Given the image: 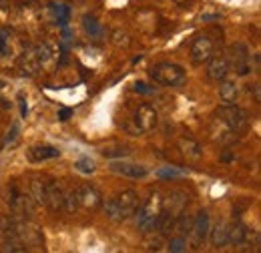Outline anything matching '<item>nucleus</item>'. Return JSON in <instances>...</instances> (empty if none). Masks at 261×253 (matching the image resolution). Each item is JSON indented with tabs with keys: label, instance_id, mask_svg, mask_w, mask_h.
Wrapping results in <instances>:
<instances>
[{
	"label": "nucleus",
	"instance_id": "39",
	"mask_svg": "<svg viewBox=\"0 0 261 253\" xmlns=\"http://www.w3.org/2000/svg\"><path fill=\"white\" fill-rule=\"evenodd\" d=\"M235 159V155L233 153H227V149L223 151V155H221V161H233Z\"/></svg>",
	"mask_w": 261,
	"mask_h": 253
},
{
	"label": "nucleus",
	"instance_id": "37",
	"mask_svg": "<svg viewBox=\"0 0 261 253\" xmlns=\"http://www.w3.org/2000/svg\"><path fill=\"white\" fill-rule=\"evenodd\" d=\"M16 135H18V125H12V131L8 133V139H6V145H8V143H14Z\"/></svg>",
	"mask_w": 261,
	"mask_h": 253
},
{
	"label": "nucleus",
	"instance_id": "8",
	"mask_svg": "<svg viewBox=\"0 0 261 253\" xmlns=\"http://www.w3.org/2000/svg\"><path fill=\"white\" fill-rule=\"evenodd\" d=\"M133 121H135L137 133H149V131H153V129L157 127V123H159L157 109H155L153 105H149V103H143V105L137 107Z\"/></svg>",
	"mask_w": 261,
	"mask_h": 253
},
{
	"label": "nucleus",
	"instance_id": "40",
	"mask_svg": "<svg viewBox=\"0 0 261 253\" xmlns=\"http://www.w3.org/2000/svg\"><path fill=\"white\" fill-rule=\"evenodd\" d=\"M175 4H187V0H173Z\"/></svg>",
	"mask_w": 261,
	"mask_h": 253
},
{
	"label": "nucleus",
	"instance_id": "36",
	"mask_svg": "<svg viewBox=\"0 0 261 253\" xmlns=\"http://www.w3.org/2000/svg\"><path fill=\"white\" fill-rule=\"evenodd\" d=\"M18 103H20V115H22V117H27L29 107H27V100H24V96L22 95H18Z\"/></svg>",
	"mask_w": 261,
	"mask_h": 253
},
{
	"label": "nucleus",
	"instance_id": "11",
	"mask_svg": "<svg viewBox=\"0 0 261 253\" xmlns=\"http://www.w3.org/2000/svg\"><path fill=\"white\" fill-rule=\"evenodd\" d=\"M42 203L53 211V213H59V211H65V191L63 187L57 183V181H48L44 185V199Z\"/></svg>",
	"mask_w": 261,
	"mask_h": 253
},
{
	"label": "nucleus",
	"instance_id": "4",
	"mask_svg": "<svg viewBox=\"0 0 261 253\" xmlns=\"http://www.w3.org/2000/svg\"><path fill=\"white\" fill-rule=\"evenodd\" d=\"M215 117H219L225 125L233 131V133H243L247 127H249V117H247V113L239 107V105H235V103H223L217 111H215Z\"/></svg>",
	"mask_w": 261,
	"mask_h": 253
},
{
	"label": "nucleus",
	"instance_id": "31",
	"mask_svg": "<svg viewBox=\"0 0 261 253\" xmlns=\"http://www.w3.org/2000/svg\"><path fill=\"white\" fill-rule=\"evenodd\" d=\"M113 42L117 44V46H129L130 40H129V34L123 31H115L113 32Z\"/></svg>",
	"mask_w": 261,
	"mask_h": 253
},
{
	"label": "nucleus",
	"instance_id": "34",
	"mask_svg": "<svg viewBox=\"0 0 261 253\" xmlns=\"http://www.w3.org/2000/svg\"><path fill=\"white\" fill-rule=\"evenodd\" d=\"M135 91L141 93V95H149V93H153V89H149V85H145V83H137V85H135Z\"/></svg>",
	"mask_w": 261,
	"mask_h": 253
},
{
	"label": "nucleus",
	"instance_id": "23",
	"mask_svg": "<svg viewBox=\"0 0 261 253\" xmlns=\"http://www.w3.org/2000/svg\"><path fill=\"white\" fill-rule=\"evenodd\" d=\"M44 185H46V183H42V179H40V177H34L33 181L29 183V189H27L31 195H33V199L38 203V205H40V203H42V199H44Z\"/></svg>",
	"mask_w": 261,
	"mask_h": 253
},
{
	"label": "nucleus",
	"instance_id": "26",
	"mask_svg": "<svg viewBox=\"0 0 261 253\" xmlns=\"http://www.w3.org/2000/svg\"><path fill=\"white\" fill-rule=\"evenodd\" d=\"M53 10H55V16H57V22L65 29L68 18H70V6H66V4H55Z\"/></svg>",
	"mask_w": 261,
	"mask_h": 253
},
{
	"label": "nucleus",
	"instance_id": "30",
	"mask_svg": "<svg viewBox=\"0 0 261 253\" xmlns=\"http://www.w3.org/2000/svg\"><path fill=\"white\" fill-rule=\"evenodd\" d=\"M2 251H10V253H24L29 251L22 243H18V241H4V245H2Z\"/></svg>",
	"mask_w": 261,
	"mask_h": 253
},
{
	"label": "nucleus",
	"instance_id": "25",
	"mask_svg": "<svg viewBox=\"0 0 261 253\" xmlns=\"http://www.w3.org/2000/svg\"><path fill=\"white\" fill-rule=\"evenodd\" d=\"M34 53H36V59H38V63L42 64V66L48 63L50 59H53V48H50L46 42L36 44V46H34Z\"/></svg>",
	"mask_w": 261,
	"mask_h": 253
},
{
	"label": "nucleus",
	"instance_id": "9",
	"mask_svg": "<svg viewBox=\"0 0 261 253\" xmlns=\"http://www.w3.org/2000/svg\"><path fill=\"white\" fill-rule=\"evenodd\" d=\"M215 55V42L209 34L197 36L191 44V63L193 64H205L211 57Z\"/></svg>",
	"mask_w": 261,
	"mask_h": 253
},
{
	"label": "nucleus",
	"instance_id": "14",
	"mask_svg": "<svg viewBox=\"0 0 261 253\" xmlns=\"http://www.w3.org/2000/svg\"><path fill=\"white\" fill-rule=\"evenodd\" d=\"M257 235V233H255ZM241 221H235L229 225V243L231 245H251L255 237Z\"/></svg>",
	"mask_w": 261,
	"mask_h": 253
},
{
	"label": "nucleus",
	"instance_id": "1",
	"mask_svg": "<svg viewBox=\"0 0 261 253\" xmlns=\"http://www.w3.org/2000/svg\"><path fill=\"white\" fill-rule=\"evenodd\" d=\"M0 235L4 237V241H18L27 249H38L44 245L42 229L24 217H0Z\"/></svg>",
	"mask_w": 261,
	"mask_h": 253
},
{
	"label": "nucleus",
	"instance_id": "38",
	"mask_svg": "<svg viewBox=\"0 0 261 253\" xmlns=\"http://www.w3.org/2000/svg\"><path fill=\"white\" fill-rule=\"evenodd\" d=\"M253 98H255V103H261V87H259V83H255V85H253Z\"/></svg>",
	"mask_w": 261,
	"mask_h": 253
},
{
	"label": "nucleus",
	"instance_id": "28",
	"mask_svg": "<svg viewBox=\"0 0 261 253\" xmlns=\"http://www.w3.org/2000/svg\"><path fill=\"white\" fill-rule=\"evenodd\" d=\"M10 38L12 34L8 29H0V55H10Z\"/></svg>",
	"mask_w": 261,
	"mask_h": 253
},
{
	"label": "nucleus",
	"instance_id": "2",
	"mask_svg": "<svg viewBox=\"0 0 261 253\" xmlns=\"http://www.w3.org/2000/svg\"><path fill=\"white\" fill-rule=\"evenodd\" d=\"M137 209H139V195H137V191L133 189L121 191L119 195H115L113 199H109L105 203L107 217L115 223L127 221L130 215L137 213Z\"/></svg>",
	"mask_w": 261,
	"mask_h": 253
},
{
	"label": "nucleus",
	"instance_id": "3",
	"mask_svg": "<svg viewBox=\"0 0 261 253\" xmlns=\"http://www.w3.org/2000/svg\"><path fill=\"white\" fill-rule=\"evenodd\" d=\"M163 209H165L163 195L159 191H153L149 195V199L143 203V207L139 209V215H137V227H139V231L153 233L157 229V221H159Z\"/></svg>",
	"mask_w": 261,
	"mask_h": 253
},
{
	"label": "nucleus",
	"instance_id": "24",
	"mask_svg": "<svg viewBox=\"0 0 261 253\" xmlns=\"http://www.w3.org/2000/svg\"><path fill=\"white\" fill-rule=\"evenodd\" d=\"M83 29H85L87 34H91V36H98L100 34V24L97 22V18L91 16V14H85L83 16Z\"/></svg>",
	"mask_w": 261,
	"mask_h": 253
},
{
	"label": "nucleus",
	"instance_id": "19",
	"mask_svg": "<svg viewBox=\"0 0 261 253\" xmlns=\"http://www.w3.org/2000/svg\"><path fill=\"white\" fill-rule=\"evenodd\" d=\"M187 205H189V195L183 193V191H173L169 195V209H163V211L171 213L173 217H177L187 209Z\"/></svg>",
	"mask_w": 261,
	"mask_h": 253
},
{
	"label": "nucleus",
	"instance_id": "29",
	"mask_svg": "<svg viewBox=\"0 0 261 253\" xmlns=\"http://www.w3.org/2000/svg\"><path fill=\"white\" fill-rule=\"evenodd\" d=\"M185 247H187V241H185V237H183V235H179V237H175V239H171V241H169V251L171 253L185 251Z\"/></svg>",
	"mask_w": 261,
	"mask_h": 253
},
{
	"label": "nucleus",
	"instance_id": "13",
	"mask_svg": "<svg viewBox=\"0 0 261 253\" xmlns=\"http://www.w3.org/2000/svg\"><path fill=\"white\" fill-rule=\"evenodd\" d=\"M209 133H211V139H213L215 143H221V145H231V143L237 139V133H233L219 117H215V119L211 121Z\"/></svg>",
	"mask_w": 261,
	"mask_h": 253
},
{
	"label": "nucleus",
	"instance_id": "6",
	"mask_svg": "<svg viewBox=\"0 0 261 253\" xmlns=\"http://www.w3.org/2000/svg\"><path fill=\"white\" fill-rule=\"evenodd\" d=\"M8 203H10L12 215L14 217H24V219L33 217L36 207H38V203L33 199V195L29 191H20L16 185L10 187V199H8Z\"/></svg>",
	"mask_w": 261,
	"mask_h": 253
},
{
	"label": "nucleus",
	"instance_id": "16",
	"mask_svg": "<svg viewBox=\"0 0 261 253\" xmlns=\"http://www.w3.org/2000/svg\"><path fill=\"white\" fill-rule=\"evenodd\" d=\"M209 213L207 211H199L197 213V217L193 219L191 223V235H193V239H195V243H201V241H205L207 239V235H209Z\"/></svg>",
	"mask_w": 261,
	"mask_h": 253
},
{
	"label": "nucleus",
	"instance_id": "32",
	"mask_svg": "<svg viewBox=\"0 0 261 253\" xmlns=\"http://www.w3.org/2000/svg\"><path fill=\"white\" fill-rule=\"evenodd\" d=\"M100 153H102L105 157H109V159H113V157H125V155H129V151H125L123 147H119V149H115V151H113V149H107V147H105V149H102Z\"/></svg>",
	"mask_w": 261,
	"mask_h": 253
},
{
	"label": "nucleus",
	"instance_id": "12",
	"mask_svg": "<svg viewBox=\"0 0 261 253\" xmlns=\"http://www.w3.org/2000/svg\"><path fill=\"white\" fill-rule=\"evenodd\" d=\"M229 63H227V57H223V55H219V57H211L209 61H207V77L211 79V81H215V83H221L223 79H227L229 74Z\"/></svg>",
	"mask_w": 261,
	"mask_h": 253
},
{
	"label": "nucleus",
	"instance_id": "10",
	"mask_svg": "<svg viewBox=\"0 0 261 253\" xmlns=\"http://www.w3.org/2000/svg\"><path fill=\"white\" fill-rule=\"evenodd\" d=\"M74 199H76V207H83L85 211H95L102 205V195L93 185L76 187L74 189Z\"/></svg>",
	"mask_w": 261,
	"mask_h": 253
},
{
	"label": "nucleus",
	"instance_id": "18",
	"mask_svg": "<svg viewBox=\"0 0 261 253\" xmlns=\"http://www.w3.org/2000/svg\"><path fill=\"white\" fill-rule=\"evenodd\" d=\"M177 147H179L181 155L187 159V161H199L201 155H203L199 143L193 141L191 137H179V139H177Z\"/></svg>",
	"mask_w": 261,
	"mask_h": 253
},
{
	"label": "nucleus",
	"instance_id": "27",
	"mask_svg": "<svg viewBox=\"0 0 261 253\" xmlns=\"http://www.w3.org/2000/svg\"><path fill=\"white\" fill-rule=\"evenodd\" d=\"M74 169H76V171H81V173H85V175H91V173H95L97 165H95V161H93V159L81 157L76 163H74Z\"/></svg>",
	"mask_w": 261,
	"mask_h": 253
},
{
	"label": "nucleus",
	"instance_id": "21",
	"mask_svg": "<svg viewBox=\"0 0 261 253\" xmlns=\"http://www.w3.org/2000/svg\"><path fill=\"white\" fill-rule=\"evenodd\" d=\"M211 239V245L213 247H225L229 245V225L223 221H219L213 229H209V235Z\"/></svg>",
	"mask_w": 261,
	"mask_h": 253
},
{
	"label": "nucleus",
	"instance_id": "7",
	"mask_svg": "<svg viewBox=\"0 0 261 253\" xmlns=\"http://www.w3.org/2000/svg\"><path fill=\"white\" fill-rule=\"evenodd\" d=\"M251 57H253V55H251V50H249L247 44H243V42H235V44H231V48H229V57H227L229 68H233L239 77L249 74V72L253 70Z\"/></svg>",
	"mask_w": 261,
	"mask_h": 253
},
{
	"label": "nucleus",
	"instance_id": "33",
	"mask_svg": "<svg viewBox=\"0 0 261 253\" xmlns=\"http://www.w3.org/2000/svg\"><path fill=\"white\" fill-rule=\"evenodd\" d=\"M159 177H181V171H177V169H161Z\"/></svg>",
	"mask_w": 261,
	"mask_h": 253
},
{
	"label": "nucleus",
	"instance_id": "35",
	"mask_svg": "<svg viewBox=\"0 0 261 253\" xmlns=\"http://www.w3.org/2000/svg\"><path fill=\"white\" fill-rule=\"evenodd\" d=\"M72 117V109H61L59 111V121H68Z\"/></svg>",
	"mask_w": 261,
	"mask_h": 253
},
{
	"label": "nucleus",
	"instance_id": "5",
	"mask_svg": "<svg viewBox=\"0 0 261 253\" xmlns=\"http://www.w3.org/2000/svg\"><path fill=\"white\" fill-rule=\"evenodd\" d=\"M149 74L157 85H163V87H177L185 81L183 66L175 63H157L149 70Z\"/></svg>",
	"mask_w": 261,
	"mask_h": 253
},
{
	"label": "nucleus",
	"instance_id": "17",
	"mask_svg": "<svg viewBox=\"0 0 261 253\" xmlns=\"http://www.w3.org/2000/svg\"><path fill=\"white\" fill-rule=\"evenodd\" d=\"M27 157L33 163H42V161H48V159L61 157V151L57 147H50V145H34L27 151Z\"/></svg>",
	"mask_w": 261,
	"mask_h": 253
},
{
	"label": "nucleus",
	"instance_id": "22",
	"mask_svg": "<svg viewBox=\"0 0 261 253\" xmlns=\"http://www.w3.org/2000/svg\"><path fill=\"white\" fill-rule=\"evenodd\" d=\"M219 98L223 103H237V98H239V85L235 81L223 79L221 87H219Z\"/></svg>",
	"mask_w": 261,
	"mask_h": 253
},
{
	"label": "nucleus",
	"instance_id": "20",
	"mask_svg": "<svg viewBox=\"0 0 261 253\" xmlns=\"http://www.w3.org/2000/svg\"><path fill=\"white\" fill-rule=\"evenodd\" d=\"M18 66H20L22 74H29V77H33V74H36V72H38V68H40L42 64L38 63L34 48H29V50H24V53L20 55V59H18Z\"/></svg>",
	"mask_w": 261,
	"mask_h": 253
},
{
	"label": "nucleus",
	"instance_id": "15",
	"mask_svg": "<svg viewBox=\"0 0 261 253\" xmlns=\"http://www.w3.org/2000/svg\"><path fill=\"white\" fill-rule=\"evenodd\" d=\"M111 171L113 173H119L123 177H129V179H143V177L149 175V169L145 165H135V163H125V161L113 163L111 165Z\"/></svg>",
	"mask_w": 261,
	"mask_h": 253
}]
</instances>
